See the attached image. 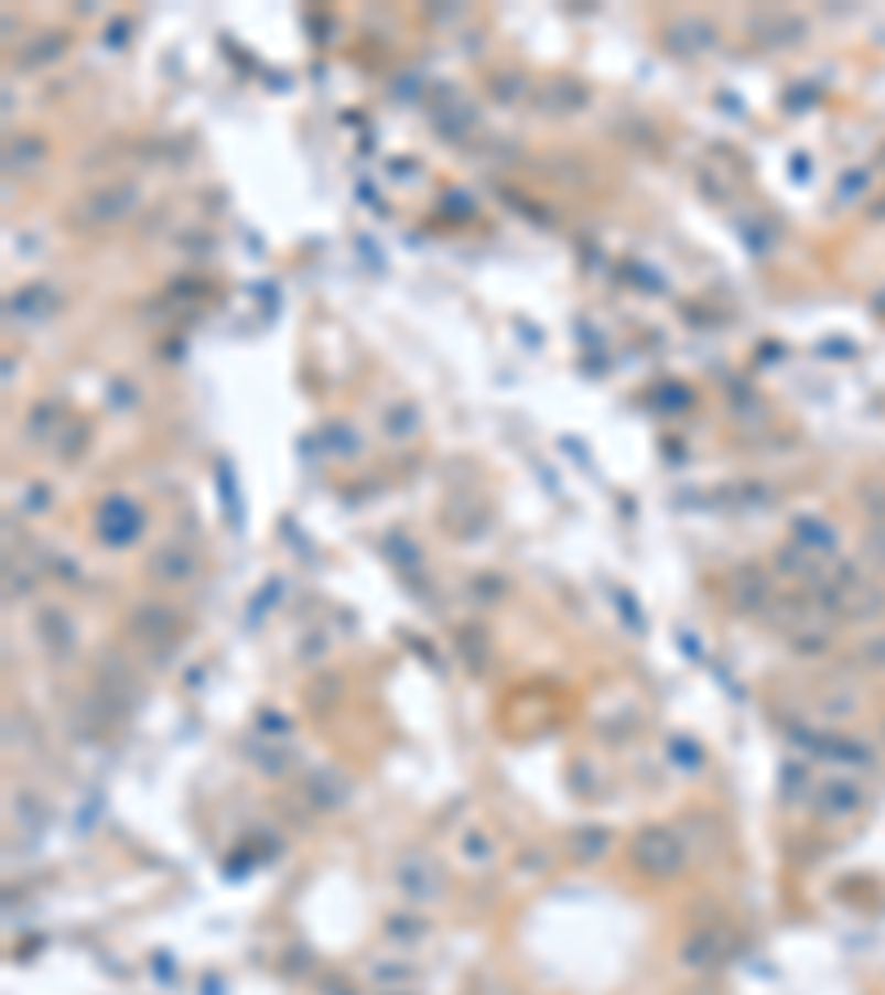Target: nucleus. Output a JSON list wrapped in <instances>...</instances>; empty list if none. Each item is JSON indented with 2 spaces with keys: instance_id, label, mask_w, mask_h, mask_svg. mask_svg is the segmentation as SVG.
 <instances>
[{
  "instance_id": "1",
  "label": "nucleus",
  "mask_w": 885,
  "mask_h": 995,
  "mask_svg": "<svg viewBox=\"0 0 885 995\" xmlns=\"http://www.w3.org/2000/svg\"><path fill=\"white\" fill-rule=\"evenodd\" d=\"M634 867L643 876H656V880H669L687 867V845L673 828H643L638 841H634Z\"/></svg>"
},
{
  "instance_id": "2",
  "label": "nucleus",
  "mask_w": 885,
  "mask_h": 995,
  "mask_svg": "<svg viewBox=\"0 0 885 995\" xmlns=\"http://www.w3.org/2000/svg\"><path fill=\"white\" fill-rule=\"evenodd\" d=\"M395 880H399V894H403L408 902H434V898L443 894L439 867H434L430 858H421V854H408V858L399 863Z\"/></svg>"
},
{
  "instance_id": "3",
  "label": "nucleus",
  "mask_w": 885,
  "mask_h": 995,
  "mask_svg": "<svg viewBox=\"0 0 885 995\" xmlns=\"http://www.w3.org/2000/svg\"><path fill=\"white\" fill-rule=\"evenodd\" d=\"M138 531H142V509H138L133 500L111 496V500L98 509V536H102L107 544H129V540H138Z\"/></svg>"
},
{
  "instance_id": "4",
  "label": "nucleus",
  "mask_w": 885,
  "mask_h": 995,
  "mask_svg": "<svg viewBox=\"0 0 885 995\" xmlns=\"http://www.w3.org/2000/svg\"><path fill=\"white\" fill-rule=\"evenodd\" d=\"M129 632L142 637V641H169V637L177 632V615H173V606H164V602H142V606H133V615H129Z\"/></svg>"
},
{
  "instance_id": "5",
  "label": "nucleus",
  "mask_w": 885,
  "mask_h": 995,
  "mask_svg": "<svg viewBox=\"0 0 885 995\" xmlns=\"http://www.w3.org/2000/svg\"><path fill=\"white\" fill-rule=\"evenodd\" d=\"M726 593H731V602H735L740 610H762V606L770 602V584H766V575H762L757 566H740V571L731 575Z\"/></svg>"
},
{
  "instance_id": "6",
  "label": "nucleus",
  "mask_w": 885,
  "mask_h": 995,
  "mask_svg": "<svg viewBox=\"0 0 885 995\" xmlns=\"http://www.w3.org/2000/svg\"><path fill=\"white\" fill-rule=\"evenodd\" d=\"M36 628H41V637H45V646L58 655V659H67V655H76V624L54 606V610H41L36 615Z\"/></svg>"
},
{
  "instance_id": "7",
  "label": "nucleus",
  "mask_w": 885,
  "mask_h": 995,
  "mask_svg": "<svg viewBox=\"0 0 885 995\" xmlns=\"http://www.w3.org/2000/svg\"><path fill=\"white\" fill-rule=\"evenodd\" d=\"M191 571H195V558L182 544H164L151 558V580H160V584H182V580H191Z\"/></svg>"
},
{
  "instance_id": "8",
  "label": "nucleus",
  "mask_w": 885,
  "mask_h": 995,
  "mask_svg": "<svg viewBox=\"0 0 885 995\" xmlns=\"http://www.w3.org/2000/svg\"><path fill=\"white\" fill-rule=\"evenodd\" d=\"M722 960V938L713 929H695L687 942H682V964L687 969H709Z\"/></svg>"
},
{
  "instance_id": "9",
  "label": "nucleus",
  "mask_w": 885,
  "mask_h": 995,
  "mask_svg": "<svg viewBox=\"0 0 885 995\" xmlns=\"http://www.w3.org/2000/svg\"><path fill=\"white\" fill-rule=\"evenodd\" d=\"M571 850H575L580 863H598V858L612 854V832H607V828H580V832L571 836Z\"/></svg>"
},
{
  "instance_id": "10",
  "label": "nucleus",
  "mask_w": 885,
  "mask_h": 995,
  "mask_svg": "<svg viewBox=\"0 0 885 995\" xmlns=\"http://www.w3.org/2000/svg\"><path fill=\"white\" fill-rule=\"evenodd\" d=\"M129 199H133V191H125V186H116V191H102V195H94L89 199V208L85 213H94L89 221H111V217H120L125 208H129Z\"/></svg>"
},
{
  "instance_id": "11",
  "label": "nucleus",
  "mask_w": 885,
  "mask_h": 995,
  "mask_svg": "<svg viewBox=\"0 0 885 995\" xmlns=\"http://www.w3.org/2000/svg\"><path fill=\"white\" fill-rule=\"evenodd\" d=\"M850 805H859V792H854V788H845V779H837L832 788H823V810L841 814V810H850Z\"/></svg>"
},
{
  "instance_id": "12",
  "label": "nucleus",
  "mask_w": 885,
  "mask_h": 995,
  "mask_svg": "<svg viewBox=\"0 0 885 995\" xmlns=\"http://www.w3.org/2000/svg\"><path fill=\"white\" fill-rule=\"evenodd\" d=\"M465 863H492V841L478 836V832H470L465 836Z\"/></svg>"
},
{
  "instance_id": "13",
  "label": "nucleus",
  "mask_w": 885,
  "mask_h": 995,
  "mask_svg": "<svg viewBox=\"0 0 885 995\" xmlns=\"http://www.w3.org/2000/svg\"><path fill=\"white\" fill-rule=\"evenodd\" d=\"M421 933H425L421 920H403V916L390 920V938H421Z\"/></svg>"
},
{
  "instance_id": "14",
  "label": "nucleus",
  "mask_w": 885,
  "mask_h": 995,
  "mask_svg": "<svg viewBox=\"0 0 885 995\" xmlns=\"http://www.w3.org/2000/svg\"><path fill=\"white\" fill-rule=\"evenodd\" d=\"M408 973H412L408 964H381V969H373V977H377V982H395V977H403V982H408Z\"/></svg>"
},
{
  "instance_id": "15",
  "label": "nucleus",
  "mask_w": 885,
  "mask_h": 995,
  "mask_svg": "<svg viewBox=\"0 0 885 995\" xmlns=\"http://www.w3.org/2000/svg\"><path fill=\"white\" fill-rule=\"evenodd\" d=\"M381 995H412V991H381Z\"/></svg>"
}]
</instances>
